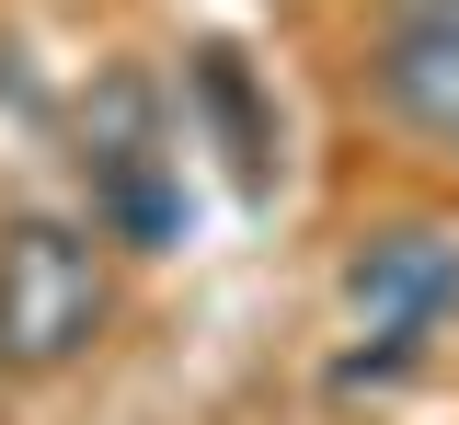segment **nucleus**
<instances>
[{
	"instance_id": "1",
	"label": "nucleus",
	"mask_w": 459,
	"mask_h": 425,
	"mask_svg": "<svg viewBox=\"0 0 459 425\" xmlns=\"http://www.w3.org/2000/svg\"><path fill=\"white\" fill-rule=\"evenodd\" d=\"M368 92H379V116H391L413 150L459 161V0H391V12H379V35H368Z\"/></svg>"
}]
</instances>
